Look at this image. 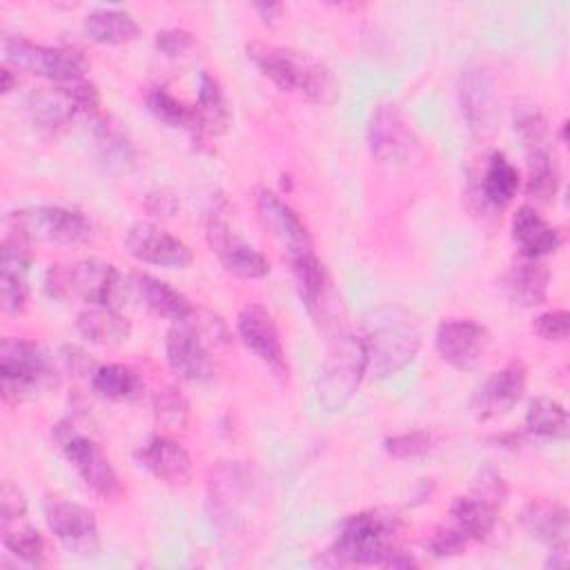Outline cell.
Listing matches in <instances>:
<instances>
[{
  "mask_svg": "<svg viewBox=\"0 0 570 570\" xmlns=\"http://www.w3.org/2000/svg\"><path fill=\"white\" fill-rule=\"evenodd\" d=\"M136 461L167 485L178 488L191 479V459L187 450L165 434H151L140 443L136 448Z\"/></svg>",
  "mask_w": 570,
  "mask_h": 570,
  "instance_id": "obj_20",
  "label": "cell"
},
{
  "mask_svg": "<svg viewBox=\"0 0 570 570\" xmlns=\"http://www.w3.org/2000/svg\"><path fill=\"white\" fill-rule=\"evenodd\" d=\"M436 445V436L428 430H412L385 439L383 448L394 459H419Z\"/></svg>",
  "mask_w": 570,
  "mask_h": 570,
  "instance_id": "obj_40",
  "label": "cell"
},
{
  "mask_svg": "<svg viewBox=\"0 0 570 570\" xmlns=\"http://www.w3.org/2000/svg\"><path fill=\"white\" fill-rule=\"evenodd\" d=\"M22 521V519H20ZM20 521L2 523V546L22 563L27 566H42L47 557L45 539L40 532L31 525H24Z\"/></svg>",
  "mask_w": 570,
  "mask_h": 570,
  "instance_id": "obj_36",
  "label": "cell"
},
{
  "mask_svg": "<svg viewBox=\"0 0 570 570\" xmlns=\"http://www.w3.org/2000/svg\"><path fill=\"white\" fill-rule=\"evenodd\" d=\"M459 100L470 129L481 134L492 129V122L497 116V102H494L492 82L481 69H465L461 73Z\"/></svg>",
  "mask_w": 570,
  "mask_h": 570,
  "instance_id": "obj_24",
  "label": "cell"
},
{
  "mask_svg": "<svg viewBox=\"0 0 570 570\" xmlns=\"http://www.w3.org/2000/svg\"><path fill=\"white\" fill-rule=\"evenodd\" d=\"M53 439L76 474L82 479V483L96 492L102 499H114L120 492V479L107 459V454L100 450V445L80 432L73 423L65 421L53 428Z\"/></svg>",
  "mask_w": 570,
  "mask_h": 570,
  "instance_id": "obj_9",
  "label": "cell"
},
{
  "mask_svg": "<svg viewBox=\"0 0 570 570\" xmlns=\"http://www.w3.org/2000/svg\"><path fill=\"white\" fill-rule=\"evenodd\" d=\"M519 185H521L519 169L510 163V158L503 151H494L485 163L481 185H479L483 200L494 209H503L514 200Z\"/></svg>",
  "mask_w": 570,
  "mask_h": 570,
  "instance_id": "obj_28",
  "label": "cell"
},
{
  "mask_svg": "<svg viewBox=\"0 0 570 570\" xmlns=\"http://www.w3.org/2000/svg\"><path fill=\"white\" fill-rule=\"evenodd\" d=\"M0 379L2 401L7 405H18L29 401L38 390L56 385L58 374L40 345L4 336L0 343Z\"/></svg>",
  "mask_w": 570,
  "mask_h": 570,
  "instance_id": "obj_6",
  "label": "cell"
},
{
  "mask_svg": "<svg viewBox=\"0 0 570 570\" xmlns=\"http://www.w3.org/2000/svg\"><path fill=\"white\" fill-rule=\"evenodd\" d=\"M434 347L448 365L470 372L485 363L492 334L472 318H445L434 332Z\"/></svg>",
  "mask_w": 570,
  "mask_h": 570,
  "instance_id": "obj_11",
  "label": "cell"
},
{
  "mask_svg": "<svg viewBox=\"0 0 570 570\" xmlns=\"http://www.w3.org/2000/svg\"><path fill=\"white\" fill-rule=\"evenodd\" d=\"M129 281H131V289L140 296L145 307L149 312H154L156 316L169 318L174 323H180V321H187L194 316V307L187 301V296L180 294L169 283H165L147 272H134L129 276Z\"/></svg>",
  "mask_w": 570,
  "mask_h": 570,
  "instance_id": "obj_23",
  "label": "cell"
},
{
  "mask_svg": "<svg viewBox=\"0 0 570 570\" xmlns=\"http://www.w3.org/2000/svg\"><path fill=\"white\" fill-rule=\"evenodd\" d=\"M156 47L167 56V58H178L185 51H189L194 47V33L180 27H171V29H163L156 33L154 38Z\"/></svg>",
  "mask_w": 570,
  "mask_h": 570,
  "instance_id": "obj_43",
  "label": "cell"
},
{
  "mask_svg": "<svg viewBox=\"0 0 570 570\" xmlns=\"http://www.w3.org/2000/svg\"><path fill=\"white\" fill-rule=\"evenodd\" d=\"M512 240L517 243L521 256L541 258L554 254L561 247V234L554 225H550L534 207L523 205L514 212L512 223Z\"/></svg>",
  "mask_w": 570,
  "mask_h": 570,
  "instance_id": "obj_22",
  "label": "cell"
},
{
  "mask_svg": "<svg viewBox=\"0 0 570 570\" xmlns=\"http://www.w3.org/2000/svg\"><path fill=\"white\" fill-rule=\"evenodd\" d=\"M468 543H470V539L465 537V532H461L456 525H452V528H439L430 537L428 548L434 557H454V554H461Z\"/></svg>",
  "mask_w": 570,
  "mask_h": 570,
  "instance_id": "obj_42",
  "label": "cell"
},
{
  "mask_svg": "<svg viewBox=\"0 0 570 570\" xmlns=\"http://www.w3.org/2000/svg\"><path fill=\"white\" fill-rule=\"evenodd\" d=\"M85 33L100 45H122L138 38L140 27L136 18L122 9L100 7L85 16L82 20Z\"/></svg>",
  "mask_w": 570,
  "mask_h": 570,
  "instance_id": "obj_31",
  "label": "cell"
},
{
  "mask_svg": "<svg viewBox=\"0 0 570 570\" xmlns=\"http://www.w3.org/2000/svg\"><path fill=\"white\" fill-rule=\"evenodd\" d=\"M236 330H238V336L245 343V347L261 363H265L276 374H285L287 372L285 350H283V343H281L278 327H276L272 314L263 305H258V303L245 305L238 312Z\"/></svg>",
  "mask_w": 570,
  "mask_h": 570,
  "instance_id": "obj_19",
  "label": "cell"
},
{
  "mask_svg": "<svg viewBox=\"0 0 570 570\" xmlns=\"http://www.w3.org/2000/svg\"><path fill=\"white\" fill-rule=\"evenodd\" d=\"M24 514H27L24 494L11 481H4L2 490H0V517H2V523L20 521Z\"/></svg>",
  "mask_w": 570,
  "mask_h": 570,
  "instance_id": "obj_44",
  "label": "cell"
},
{
  "mask_svg": "<svg viewBox=\"0 0 570 570\" xmlns=\"http://www.w3.org/2000/svg\"><path fill=\"white\" fill-rule=\"evenodd\" d=\"M45 521L65 550L78 557H96L100 552V530L89 508L67 499H47Z\"/></svg>",
  "mask_w": 570,
  "mask_h": 570,
  "instance_id": "obj_13",
  "label": "cell"
},
{
  "mask_svg": "<svg viewBox=\"0 0 570 570\" xmlns=\"http://www.w3.org/2000/svg\"><path fill=\"white\" fill-rule=\"evenodd\" d=\"M16 85H18V76H13V71L9 67H2V71H0V89H2V94H9Z\"/></svg>",
  "mask_w": 570,
  "mask_h": 570,
  "instance_id": "obj_50",
  "label": "cell"
},
{
  "mask_svg": "<svg viewBox=\"0 0 570 570\" xmlns=\"http://www.w3.org/2000/svg\"><path fill=\"white\" fill-rule=\"evenodd\" d=\"M523 530L534 537L537 541H543L548 546H554L559 541H568V510L561 503L550 501H530L521 510L519 517Z\"/></svg>",
  "mask_w": 570,
  "mask_h": 570,
  "instance_id": "obj_29",
  "label": "cell"
},
{
  "mask_svg": "<svg viewBox=\"0 0 570 570\" xmlns=\"http://www.w3.org/2000/svg\"><path fill=\"white\" fill-rule=\"evenodd\" d=\"M2 53L9 65L42 76L56 85L82 80L89 71V62L82 51L71 47L38 45L24 36H4Z\"/></svg>",
  "mask_w": 570,
  "mask_h": 570,
  "instance_id": "obj_8",
  "label": "cell"
},
{
  "mask_svg": "<svg viewBox=\"0 0 570 570\" xmlns=\"http://www.w3.org/2000/svg\"><path fill=\"white\" fill-rule=\"evenodd\" d=\"M205 236L225 272L245 281L263 278L269 274V261L254 245L245 243L238 234H234L229 220L218 209L209 216Z\"/></svg>",
  "mask_w": 570,
  "mask_h": 570,
  "instance_id": "obj_15",
  "label": "cell"
},
{
  "mask_svg": "<svg viewBox=\"0 0 570 570\" xmlns=\"http://www.w3.org/2000/svg\"><path fill=\"white\" fill-rule=\"evenodd\" d=\"M568 323H570V316L566 309H552V312L539 314L532 323V330L543 341L563 343L568 338Z\"/></svg>",
  "mask_w": 570,
  "mask_h": 570,
  "instance_id": "obj_41",
  "label": "cell"
},
{
  "mask_svg": "<svg viewBox=\"0 0 570 570\" xmlns=\"http://www.w3.org/2000/svg\"><path fill=\"white\" fill-rule=\"evenodd\" d=\"M27 298H29L27 272L0 267V305H2V312L9 314V316L22 314L24 307H27Z\"/></svg>",
  "mask_w": 570,
  "mask_h": 570,
  "instance_id": "obj_39",
  "label": "cell"
},
{
  "mask_svg": "<svg viewBox=\"0 0 570 570\" xmlns=\"http://www.w3.org/2000/svg\"><path fill=\"white\" fill-rule=\"evenodd\" d=\"M548 283L550 272L539 258H525L517 261L505 276V289L512 301H517L523 307L541 305L548 296Z\"/></svg>",
  "mask_w": 570,
  "mask_h": 570,
  "instance_id": "obj_26",
  "label": "cell"
},
{
  "mask_svg": "<svg viewBox=\"0 0 570 570\" xmlns=\"http://www.w3.org/2000/svg\"><path fill=\"white\" fill-rule=\"evenodd\" d=\"M125 245L134 258L158 267L183 269L194 261L189 245L149 220L134 223L125 236Z\"/></svg>",
  "mask_w": 570,
  "mask_h": 570,
  "instance_id": "obj_16",
  "label": "cell"
},
{
  "mask_svg": "<svg viewBox=\"0 0 570 570\" xmlns=\"http://www.w3.org/2000/svg\"><path fill=\"white\" fill-rule=\"evenodd\" d=\"M365 356L367 374L374 379H387L407 367L423 343L416 318L401 305H381L363 316L358 330Z\"/></svg>",
  "mask_w": 570,
  "mask_h": 570,
  "instance_id": "obj_2",
  "label": "cell"
},
{
  "mask_svg": "<svg viewBox=\"0 0 570 570\" xmlns=\"http://www.w3.org/2000/svg\"><path fill=\"white\" fill-rule=\"evenodd\" d=\"M296 292L314 318H323L325 314V294H327V272L316 254H305L289 261Z\"/></svg>",
  "mask_w": 570,
  "mask_h": 570,
  "instance_id": "obj_30",
  "label": "cell"
},
{
  "mask_svg": "<svg viewBox=\"0 0 570 570\" xmlns=\"http://www.w3.org/2000/svg\"><path fill=\"white\" fill-rule=\"evenodd\" d=\"M45 289L53 298L78 296L89 305L118 309L131 289V281L116 265L89 258L73 265H51L45 274Z\"/></svg>",
  "mask_w": 570,
  "mask_h": 570,
  "instance_id": "obj_4",
  "label": "cell"
},
{
  "mask_svg": "<svg viewBox=\"0 0 570 570\" xmlns=\"http://www.w3.org/2000/svg\"><path fill=\"white\" fill-rule=\"evenodd\" d=\"M525 430L534 436L563 439L568 434V412L559 401L550 396H537L528 403Z\"/></svg>",
  "mask_w": 570,
  "mask_h": 570,
  "instance_id": "obj_35",
  "label": "cell"
},
{
  "mask_svg": "<svg viewBox=\"0 0 570 570\" xmlns=\"http://www.w3.org/2000/svg\"><path fill=\"white\" fill-rule=\"evenodd\" d=\"M76 330L96 345H120L131 334V323L116 307L89 305L76 316Z\"/></svg>",
  "mask_w": 570,
  "mask_h": 570,
  "instance_id": "obj_25",
  "label": "cell"
},
{
  "mask_svg": "<svg viewBox=\"0 0 570 570\" xmlns=\"http://www.w3.org/2000/svg\"><path fill=\"white\" fill-rule=\"evenodd\" d=\"M254 9L261 13V18L265 22H274L281 16L283 4H278V2H258V4H254Z\"/></svg>",
  "mask_w": 570,
  "mask_h": 570,
  "instance_id": "obj_49",
  "label": "cell"
},
{
  "mask_svg": "<svg viewBox=\"0 0 570 570\" xmlns=\"http://www.w3.org/2000/svg\"><path fill=\"white\" fill-rule=\"evenodd\" d=\"M249 60L283 91H301L309 100L330 105L338 94L334 73L303 51L269 42H249Z\"/></svg>",
  "mask_w": 570,
  "mask_h": 570,
  "instance_id": "obj_3",
  "label": "cell"
},
{
  "mask_svg": "<svg viewBox=\"0 0 570 570\" xmlns=\"http://www.w3.org/2000/svg\"><path fill=\"white\" fill-rule=\"evenodd\" d=\"M525 154H528V180H525L528 196L539 203L552 200L559 189L561 174H559V165L550 147V140L528 145Z\"/></svg>",
  "mask_w": 570,
  "mask_h": 570,
  "instance_id": "obj_32",
  "label": "cell"
},
{
  "mask_svg": "<svg viewBox=\"0 0 570 570\" xmlns=\"http://www.w3.org/2000/svg\"><path fill=\"white\" fill-rule=\"evenodd\" d=\"M474 494H479L481 499H485L488 503L492 505H501L505 494H508V488H505V481L492 472V470H483L474 483Z\"/></svg>",
  "mask_w": 570,
  "mask_h": 570,
  "instance_id": "obj_45",
  "label": "cell"
},
{
  "mask_svg": "<svg viewBox=\"0 0 570 570\" xmlns=\"http://www.w3.org/2000/svg\"><path fill=\"white\" fill-rule=\"evenodd\" d=\"M367 147L379 163L396 165L412 158L419 147V138L394 102H379L367 122Z\"/></svg>",
  "mask_w": 570,
  "mask_h": 570,
  "instance_id": "obj_12",
  "label": "cell"
},
{
  "mask_svg": "<svg viewBox=\"0 0 570 570\" xmlns=\"http://www.w3.org/2000/svg\"><path fill=\"white\" fill-rule=\"evenodd\" d=\"M89 131L100 163L114 174H127L136 165V147L127 131L111 116H89Z\"/></svg>",
  "mask_w": 570,
  "mask_h": 570,
  "instance_id": "obj_21",
  "label": "cell"
},
{
  "mask_svg": "<svg viewBox=\"0 0 570 570\" xmlns=\"http://www.w3.org/2000/svg\"><path fill=\"white\" fill-rule=\"evenodd\" d=\"M550 548H552V550H550V557H548L546 566H548V568H554V570L566 568V566H568V541H559V543H554V546H550Z\"/></svg>",
  "mask_w": 570,
  "mask_h": 570,
  "instance_id": "obj_48",
  "label": "cell"
},
{
  "mask_svg": "<svg viewBox=\"0 0 570 570\" xmlns=\"http://www.w3.org/2000/svg\"><path fill=\"white\" fill-rule=\"evenodd\" d=\"M525 370L519 363H510L490 374L470 396V414L476 421H492L508 414L525 392Z\"/></svg>",
  "mask_w": 570,
  "mask_h": 570,
  "instance_id": "obj_18",
  "label": "cell"
},
{
  "mask_svg": "<svg viewBox=\"0 0 570 570\" xmlns=\"http://www.w3.org/2000/svg\"><path fill=\"white\" fill-rule=\"evenodd\" d=\"M91 390L107 401H136L142 396L145 383L136 370L122 363H105L89 376Z\"/></svg>",
  "mask_w": 570,
  "mask_h": 570,
  "instance_id": "obj_33",
  "label": "cell"
},
{
  "mask_svg": "<svg viewBox=\"0 0 570 570\" xmlns=\"http://www.w3.org/2000/svg\"><path fill=\"white\" fill-rule=\"evenodd\" d=\"M365 374L367 356L361 334L352 330L336 332L325 352L321 374L316 381L318 405L325 412L343 410L358 390Z\"/></svg>",
  "mask_w": 570,
  "mask_h": 570,
  "instance_id": "obj_5",
  "label": "cell"
},
{
  "mask_svg": "<svg viewBox=\"0 0 570 570\" xmlns=\"http://www.w3.org/2000/svg\"><path fill=\"white\" fill-rule=\"evenodd\" d=\"M100 107V96L96 87L82 78L73 82H51L49 87H38L29 94L27 98V111L31 122L47 131V134H58L76 116H94L98 114Z\"/></svg>",
  "mask_w": 570,
  "mask_h": 570,
  "instance_id": "obj_7",
  "label": "cell"
},
{
  "mask_svg": "<svg viewBox=\"0 0 570 570\" xmlns=\"http://www.w3.org/2000/svg\"><path fill=\"white\" fill-rule=\"evenodd\" d=\"M254 207L261 225L283 247V252L287 254V261L314 252V243L307 225L276 191L267 187H256Z\"/></svg>",
  "mask_w": 570,
  "mask_h": 570,
  "instance_id": "obj_14",
  "label": "cell"
},
{
  "mask_svg": "<svg viewBox=\"0 0 570 570\" xmlns=\"http://www.w3.org/2000/svg\"><path fill=\"white\" fill-rule=\"evenodd\" d=\"M196 122L198 136H218L229 127V107L218 80L203 71L198 78V94H196Z\"/></svg>",
  "mask_w": 570,
  "mask_h": 570,
  "instance_id": "obj_27",
  "label": "cell"
},
{
  "mask_svg": "<svg viewBox=\"0 0 570 570\" xmlns=\"http://www.w3.org/2000/svg\"><path fill=\"white\" fill-rule=\"evenodd\" d=\"M145 207L151 216H163V218H169L176 214L178 209V200L171 191L167 189H156V191H149L147 198H145Z\"/></svg>",
  "mask_w": 570,
  "mask_h": 570,
  "instance_id": "obj_47",
  "label": "cell"
},
{
  "mask_svg": "<svg viewBox=\"0 0 570 570\" xmlns=\"http://www.w3.org/2000/svg\"><path fill=\"white\" fill-rule=\"evenodd\" d=\"M165 354L167 363L176 376L189 383H205L214 379L216 365L212 352L203 343L200 334L187 321L176 323L165 338Z\"/></svg>",
  "mask_w": 570,
  "mask_h": 570,
  "instance_id": "obj_17",
  "label": "cell"
},
{
  "mask_svg": "<svg viewBox=\"0 0 570 570\" xmlns=\"http://www.w3.org/2000/svg\"><path fill=\"white\" fill-rule=\"evenodd\" d=\"M450 517L470 541H485L497 523V505L488 503L485 499L472 492L468 497H456L452 501Z\"/></svg>",
  "mask_w": 570,
  "mask_h": 570,
  "instance_id": "obj_34",
  "label": "cell"
},
{
  "mask_svg": "<svg viewBox=\"0 0 570 570\" xmlns=\"http://www.w3.org/2000/svg\"><path fill=\"white\" fill-rule=\"evenodd\" d=\"M4 225L24 234L29 240L80 245L91 238V223L80 212L58 205L16 209L4 218Z\"/></svg>",
  "mask_w": 570,
  "mask_h": 570,
  "instance_id": "obj_10",
  "label": "cell"
},
{
  "mask_svg": "<svg viewBox=\"0 0 570 570\" xmlns=\"http://www.w3.org/2000/svg\"><path fill=\"white\" fill-rule=\"evenodd\" d=\"M58 356H60L62 367H65L69 374H73V376H91L94 370L98 367V365H94L91 356H89L85 350L76 347V345H65Z\"/></svg>",
  "mask_w": 570,
  "mask_h": 570,
  "instance_id": "obj_46",
  "label": "cell"
},
{
  "mask_svg": "<svg viewBox=\"0 0 570 570\" xmlns=\"http://www.w3.org/2000/svg\"><path fill=\"white\" fill-rule=\"evenodd\" d=\"M403 521L394 510L372 508L347 517L327 550L332 566L410 568L416 559L396 546Z\"/></svg>",
  "mask_w": 570,
  "mask_h": 570,
  "instance_id": "obj_1",
  "label": "cell"
},
{
  "mask_svg": "<svg viewBox=\"0 0 570 570\" xmlns=\"http://www.w3.org/2000/svg\"><path fill=\"white\" fill-rule=\"evenodd\" d=\"M151 407H154L156 421L163 428L178 430V428H185L189 421V403L180 394V390H176L171 385H167L154 394Z\"/></svg>",
  "mask_w": 570,
  "mask_h": 570,
  "instance_id": "obj_38",
  "label": "cell"
},
{
  "mask_svg": "<svg viewBox=\"0 0 570 570\" xmlns=\"http://www.w3.org/2000/svg\"><path fill=\"white\" fill-rule=\"evenodd\" d=\"M147 107L149 111L163 120L169 127H183L189 129L194 136L198 131V122H196V111L194 107H187L185 102H180L174 94H169L165 87H154L147 94Z\"/></svg>",
  "mask_w": 570,
  "mask_h": 570,
  "instance_id": "obj_37",
  "label": "cell"
}]
</instances>
